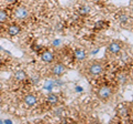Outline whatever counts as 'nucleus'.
<instances>
[{"instance_id":"f257e3e1","label":"nucleus","mask_w":133,"mask_h":124,"mask_svg":"<svg viewBox=\"0 0 133 124\" xmlns=\"http://www.w3.org/2000/svg\"><path fill=\"white\" fill-rule=\"evenodd\" d=\"M103 70H104V65H103L101 60H95L91 62L88 67V72L90 75H99L103 72Z\"/></svg>"},{"instance_id":"f03ea898","label":"nucleus","mask_w":133,"mask_h":124,"mask_svg":"<svg viewBox=\"0 0 133 124\" xmlns=\"http://www.w3.org/2000/svg\"><path fill=\"white\" fill-rule=\"evenodd\" d=\"M14 17L17 20H20V21H23L29 17V10L27 7L24 6H18L14 11Z\"/></svg>"},{"instance_id":"7ed1b4c3","label":"nucleus","mask_w":133,"mask_h":124,"mask_svg":"<svg viewBox=\"0 0 133 124\" xmlns=\"http://www.w3.org/2000/svg\"><path fill=\"white\" fill-rule=\"evenodd\" d=\"M112 94H113V90H112L110 86H108V85L101 86V88L98 90V92H97L98 98L100 99V100H102V101L109 100V99L112 97Z\"/></svg>"},{"instance_id":"20e7f679","label":"nucleus","mask_w":133,"mask_h":124,"mask_svg":"<svg viewBox=\"0 0 133 124\" xmlns=\"http://www.w3.org/2000/svg\"><path fill=\"white\" fill-rule=\"evenodd\" d=\"M66 71V68L64 64H62L61 62H57V63H55L51 67V69H50V72H51L52 75L55 77H61L63 75V74L65 73Z\"/></svg>"},{"instance_id":"39448f33","label":"nucleus","mask_w":133,"mask_h":124,"mask_svg":"<svg viewBox=\"0 0 133 124\" xmlns=\"http://www.w3.org/2000/svg\"><path fill=\"white\" fill-rule=\"evenodd\" d=\"M121 50H122V42H120V41H113L107 48V51L110 54H118Z\"/></svg>"},{"instance_id":"423d86ee","label":"nucleus","mask_w":133,"mask_h":124,"mask_svg":"<svg viewBox=\"0 0 133 124\" xmlns=\"http://www.w3.org/2000/svg\"><path fill=\"white\" fill-rule=\"evenodd\" d=\"M20 32H21V27H20L19 24H17V23H11L7 28V33L9 35L10 37L18 36Z\"/></svg>"},{"instance_id":"0eeeda50","label":"nucleus","mask_w":133,"mask_h":124,"mask_svg":"<svg viewBox=\"0 0 133 124\" xmlns=\"http://www.w3.org/2000/svg\"><path fill=\"white\" fill-rule=\"evenodd\" d=\"M23 103H24V105L28 106V107L35 106L36 103H37V97L35 95V94H32V93L26 94V95L23 97Z\"/></svg>"},{"instance_id":"6e6552de","label":"nucleus","mask_w":133,"mask_h":124,"mask_svg":"<svg viewBox=\"0 0 133 124\" xmlns=\"http://www.w3.org/2000/svg\"><path fill=\"white\" fill-rule=\"evenodd\" d=\"M41 60H42V62H44V63H51V62L55 60V54L50 50H44L41 53Z\"/></svg>"},{"instance_id":"1a4fd4ad","label":"nucleus","mask_w":133,"mask_h":124,"mask_svg":"<svg viewBox=\"0 0 133 124\" xmlns=\"http://www.w3.org/2000/svg\"><path fill=\"white\" fill-rule=\"evenodd\" d=\"M14 79L17 82H23L24 80L27 79V73H26V71L22 70V69H18L14 73Z\"/></svg>"},{"instance_id":"9d476101","label":"nucleus","mask_w":133,"mask_h":124,"mask_svg":"<svg viewBox=\"0 0 133 124\" xmlns=\"http://www.w3.org/2000/svg\"><path fill=\"white\" fill-rule=\"evenodd\" d=\"M73 56L76 58V60L83 61V60H85V58H87V52H85V50H83V49H76L73 52Z\"/></svg>"},{"instance_id":"9b49d317","label":"nucleus","mask_w":133,"mask_h":124,"mask_svg":"<svg viewBox=\"0 0 133 124\" xmlns=\"http://www.w3.org/2000/svg\"><path fill=\"white\" fill-rule=\"evenodd\" d=\"M47 102L50 105H57L58 102H59V97H58V94H55V93L48 94L47 95Z\"/></svg>"},{"instance_id":"f8f14e48","label":"nucleus","mask_w":133,"mask_h":124,"mask_svg":"<svg viewBox=\"0 0 133 124\" xmlns=\"http://www.w3.org/2000/svg\"><path fill=\"white\" fill-rule=\"evenodd\" d=\"M118 113H119L120 116H123V118L128 116V115H129V107H127L125 105L120 106L119 110H118Z\"/></svg>"},{"instance_id":"ddd939ff","label":"nucleus","mask_w":133,"mask_h":124,"mask_svg":"<svg viewBox=\"0 0 133 124\" xmlns=\"http://www.w3.org/2000/svg\"><path fill=\"white\" fill-rule=\"evenodd\" d=\"M8 12L3 9H0V23H6L8 21Z\"/></svg>"},{"instance_id":"4468645a","label":"nucleus","mask_w":133,"mask_h":124,"mask_svg":"<svg viewBox=\"0 0 133 124\" xmlns=\"http://www.w3.org/2000/svg\"><path fill=\"white\" fill-rule=\"evenodd\" d=\"M89 11H90V8L88 6H81L79 8V13L81 16H87L89 13Z\"/></svg>"},{"instance_id":"2eb2a0df","label":"nucleus","mask_w":133,"mask_h":124,"mask_svg":"<svg viewBox=\"0 0 133 124\" xmlns=\"http://www.w3.org/2000/svg\"><path fill=\"white\" fill-rule=\"evenodd\" d=\"M118 20L121 23H125L128 20H129V16H127V15H120L119 17H118Z\"/></svg>"},{"instance_id":"dca6fc26","label":"nucleus","mask_w":133,"mask_h":124,"mask_svg":"<svg viewBox=\"0 0 133 124\" xmlns=\"http://www.w3.org/2000/svg\"><path fill=\"white\" fill-rule=\"evenodd\" d=\"M118 80H119V82H121V83H124V82L127 81V75L125 74H120Z\"/></svg>"},{"instance_id":"f3484780","label":"nucleus","mask_w":133,"mask_h":124,"mask_svg":"<svg viewBox=\"0 0 133 124\" xmlns=\"http://www.w3.org/2000/svg\"><path fill=\"white\" fill-rule=\"evenodd\" d=\"M103 23H104V22H102V21L97 22V23H95V26H94V29H101L102 26H103Z\"/></svg>"},{"instance_id":"a211bd4d","label":"nucleus","mask_w":133,"mask_h":124,"mask_svg":"<svg viewBox=\"0 0 133 124\" xmlns=\"http://www.w3.org/2000/svg\"><path fill=\"white\" fill-rule=\"evenodd\" d=\"M55 47H59V45L61 44V40H55L53 41V43H52Z\"/></svg>"},{"instance_id":"6ab92c4d","label":"nucleus","mask_w":133,"mask_h":124,"mask_svg":"<svg viewBox=\"0 0 133 124\" xmlns=\"http://www.w3.org/2000/svg\"><path fill=\"white\" fill-rule=\"evenodd\" d=\"M5 1L7 2V3H16L18 0H5Z\"/></svg>"},{"instance_id":"aec40b11","label":"nucleus","mask_w":133,"mask_h":124,"mask_svg":"<svg viewBox=\"0 0 133 124\" xmlns=\"http://www.w3.org/2000/svg\"><path fill=\"white\" fill-rule=\"evenodd\" d=\"M76 91L77 92H82V88L80 85H78V86H76Z\"/></svg>"},{"instance_id":"412c9836","label":"nucleus","mask_w":133,"mask_h":124,"mask_svg":"<svg viewBox=\"0 0 133 124\" xmlns=\"http://www.w3.org/2000/svg\"><path fill=\"white\" fill-rule=\"evenodd\" d=\"M93 2H99V1H101V0H92Z\"/></svg>"}]
</instances>
